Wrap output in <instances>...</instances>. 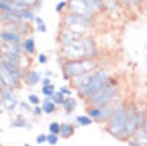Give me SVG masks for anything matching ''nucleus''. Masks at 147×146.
I'll list each match as a JSON object with an SVG mask.
<instances>
[{
    "label": "nucleus",
    "mask_w": 147,
    "mask_h": 146,
    "mask_svg": "<svg viewBox=\"0 0 147 146\" xmlns=\"http://www.w3.org/2000/svg\"><path fill=\"white\" fill-rule=\"evenodd\" d=\"M108 79L109 76L105 71H97L89 77V79L86 81H84V83H82V85L79 89L80 94L82 96L89 97V96L99 92L101 89H103L107 85Z\"/></svg>",
    "instance_id": "f257e3e1"
},
{
    "label": "nucleus",
    "mask_w": 147,
    "mask_h": 146,
    "mask_svg": "<svg viewBox=\"0 0 147 146\" xmlns=\"http://www.w3.org/2000/svg\"><path fill=\"white\" fill-rule=\"evenodd\" d=\"M97 68V64L92 59L84 58L82 60L69 61L64 66V73L67 77H78L82 76L87 73H90Z\"/></svg>",
    "instance_id": "f03ea898"
},
{
    "label": "nucleus",
    "mask_w": 147,
    "mask_h": 146,
    "mask_svg": "<svg viewBox=\"0 0 147 146\" xmlns=\"http://www.w3.org/2000/svg\"><path fill=\"white\" fill-rule=\"evenodd\" d=\"M125 118H127V110L123 105H120L117 108H115L112 115L110 116L109 131L118 137H122Z\"/></svg>",
    "instance_id": "7ed1b4c3"
},
{
    "label": "nucleus",
    "mask_w": 147,
    "mask_h": 146,
    "mask_svg": "<svg viewBox=\"0 0 147 146\" xmlns=\"http://www.w3.org/2000/svg\"><path fill=\"white\" fill-rule=\"evenodd\" d=\"M116 93H117V89H116L115 86L106 85L99 92L89 96V100H90V103L94 107H102V106L111 102L113 98L115 97Z\"/></svg>",
    "instance_id": "20e7f679"
},
{
    "label": "nucleus",
    "mask_w": 147,
    "mask_h": 146,
    "mask_svg": "<svg viewBox=\"0 0 147 146\" xmlns=\"http://www.w3.org/2000/svg\"><path fill=\"white\" fill-rule=\"evenodd\" d=\"M91 21L87 20L84 17L77 14H68L65 17V24L69 28V30H73L75 32H82V30L87 29L89 27V24Z\"/></svg>",
    "instance_id": "39448f33"
},
{
    "label": "nucleus",
    "mask_w": 147,
    "mask_h": 146,
    "mask_svg": "<svg viewBox=\"0 0 147 146\" xmlns=\"http://www.w3.org/2000/svg\"><path fill=\"white\" fill-rule=\"evenodd\" d=\"M137 129V123H136V113L134 112V108L129 107L127 109V118H125V123L124 129H123L122 137H127L131 135Z\"/></svg>",
    "instance_id": "423d86ee"
},
{
    "label": "nucleus",
    "mask_w": 147,
    "mask_h": 146,
    "mask_svg": "<svg viewBox=\"0 0 147 146\" xmlns=\"http://www.w3.org/2000/svg\"><path fill=\"white\" fill-rule=\"evenodd\" d=\"M0 77L7 85L15 86L21 79V72H10L0 61Z\"/></svg>",
    "instance_id": "0eeeda50"
},
{
    "label": "nucleus",
    "mask_w": 147,
    "mask_h": 146,
    "mask_svg": "<svg viewBox=\"0 0 147 146\" xmlns=\"http://www.w3.org/2000/svg\"><path fill=\"white\" fill-rule=\"evenodd\" d=\"M69 7L73 14H77L87 20L91 21L93 17V13L86 7V5L82 2V0H71L69 2Z\"/></svg>",
    "instance_id": "6e6552de"
},
{
    "label": "nucleus",
    "mask_w": 147,
    "mask_h": 146,
    "mask_svg": "<svg viewBox=\"0 0 147 146\" xmlns=\"http://www.w3.org/2000/svg\"><path fill=\"white\" fill-rule=\"evenodd\" d=\"M19 42H7L6 44H4L2 47L3 53H9V54H15V55H19L23 53L24 49L23 46L19 45Z\"/></svg>",
    "instance_id": "1a4fd4ad"
},
{
    "label": "nucleus",
    "mask_w": 147,
    "mask_h": 146,
    "mask_svg": "<svg viewBox=\"0 0 147 146\" xmlns=\"http://www.w3.org/2000/svg\"><path fill=\"white\" fill-rule=\"evenodd\" d=\"M1 96H2L3 104L6 107V109L13 110L14 108H15L16 104H17V100H16V98L13 97L11 91L10 90H5Z\"/></svg>",
    "instance_id": "9d476101"
},
{
    "label": "nucleus",
    "mask_w": 147,
    "mask_h": 146,
    "mask_svg": "<svg viewBox=\"0 0 147 146\" xmlns=\"http://www.w3.org/2000/svg\"><path fill=\"white\" fill-rule=\"evenodd\" d=\"M1 18L6 22H10L12 24H19L22 21V18L20 17V15L18 13H15V12H5L1 16Z\"/></svg>",
    "instance_id": "9b49d317"
},
{
    "label": "nucleus",
    "mask_w": 147,
    "mask_h": 146,
    "mask_svg": "<svg viewBox=\"0 0 147 146\" xmlns=\"http://www.w3.org/2000/svg\"><path fill=\"white\" fill-rule=\"evenodd\" d=\"M0 38L3 39L6 42H20L21 37L20 35L17 34H14V32H4L0 34Z\"/></svg>",
    "instance_id": "f8f14e48"
},
{
    "label": "nucleus",
    "mask_w": 147,
    "mask_h": 146,
    "mask_svg": "<svg viewBox=\"0 0 147 146\" xmlns=\"http://www.w3.org/2000/svg\"><path fill=\"white\" fill-rule=\"evenodd\" d=\"M3 62L10 63V64L19 66V62H20V56L15 55V54H9V53H3L2 55V60Z\"/></svg>",
    "instance_id": "ddd939ff"
},
{
    "label": "nucleus",
    "mask_w": 147,
    "mask_h": 146,
    "mask_svg": "<svg viewBox=\"0 0 147 146\" xmlns=\"http://www.w3.org/2000/svg\"><path fill=\"white\" fill-rule=\"evenodd\" d=\"M60 133L64 138H68L74 133V129L70 124H61L60 128Z\"/></svg>",
    "instance_id": "4468645a"
},
{
    "label": "nucleus",
    "mask_w": 147,
    "mask_h": 146,
    "mask_svg": "<svg viewBox=\"0 0 147 146\" xmlns=\"http://www.w3.org/2000/svg\"><path fill=\"white\" fill-rule=\"evenodd\" d=\"M39 81H40V75L38 73L30 72V74L28 75L27 81L28 84H30V85H34V84H36L37 82H39Z\"/></svg>",
    "instance_id": "2eb2a0df"
},
{
    "label": "nucleus",
    "mask_w": 147,
    "mask_h": 146,
    "mask_svg": "<svg viewBox=\"0 0 147 146\" xmlns=\"http://www.w3.org/2000/svg\"><path fill=\"white\" fill-rule=\"evenodd\" d=\"M63 105H64V108H65L67 111H73L76 108V106H77V102H76V100L74 99V98L69 97L67 99L64 100Z\"/></svg>",
    "instance_id": "dca6fc26"
},
{
    "label": "nucleus",
    "mask_w": 147,
    "mask_h": 146,
    "mask_svg": "<svg viewBox=\"0 0 147 146\" xmlns=\"http://www.w3.org/2000/svg\"><path fill=\"white\" fill-rule=\"evenodd\" d=\"M55 89H54V85H52V84H44L43 86H42V93H43L44 96H46V97H51L52 95H53L54 93H55Z\"/></svg>",
    "instance_id": "f3484780"
},
{
    "label": "nucleus",
    "mask_w": 147,
    "mask_h": 146,
    "mask_svg": "<svg viewBox=\"0 0 147 146\" xmlns=\"http://www.w3.org/2000/svg\"><path fill=\"white\" fill-rule=\"evenodd\" d=\"M25 49L28 51V53H30V54H34V51H35V43H34V38L30 37V38H28L27 40L25 41Z\"/></svg>",
    "instance_id": "a211bd4d"
},
{
    "label": "nucleus",
    "mask_w": 147,
    "mask_h": 146,
    "mask_svg": "<svg viewBox=\"0 0 147 146\" xmlns=\"http://www.w3.org/2000/svg\"><path fill=\"white\" fill-rule=\"evenodd\" d=\"M55 110V104L53 102H50L49 100L44 101L43 105H42V111L45 112L46 114H51Z\"/></svg>",
    "instance_id": "6ab92c4d"
},
{
    "label": "nucleus",
    "mask_w": 147,
    "mask_h": 146,
    "mask_svg": "<svg viewBox=\"0 0 147 146\" xmlns=\"http://www.w3.org/2000/svg\"><path fill=\"white\" fill-rule=\"evenodd\" d=\"M64 95L65 94L62 93L61 91H57V92H55L51 96V98L55 104H63L64 100H65V96Z\"/></svg>",
    "instance_id": "aec40b11"
},
{
    "label": "nucleus",
    "mask_w": 147,
    "mask_h": 146,
    "mask_svg": "<svg viewBox=\"0 0 147 146\" xmlns=\"http://www.w3.org/2000/svg\"><path fill=\"white\" fill-rule=\"evenodd\" d=\"M35 23H36V28H37V30H38V32H47L45 23H44V21L42 20L41 18L40 17L35 18Z\"/></svg>",
    "instance_id": "412c9836"
},
{
    "label": "nucleus",
    "mask_w": 147,
    "mask_h": 146,
    "mask_svg": "<svg viewBox=\"0 0 147 146\" xmlns=\"http://www.w3.org/2000/svg\"><path fill=\"white\" fill-rule=\"evenodd\" d=\"M77 121H78V123L80 124H82V126H89V124L92 123L90 118H88L86 116H79L77 118Z\"/></svg>",
    "instance_id": "4be33fe9"
},
{
    "label": "nucleus",
    "mask_w": 147,
    "mask_h": 146,
    "mask_svg": "<svg viewBox=\"0 0 147 146\" xmlns=\"http://www.w3.org/2000/svg\"><path fill=\"white\" fill-rule=\"evenodd\" d=\"M19 15H20V17L21 18H25V19H28V20H30V21H32V20H34V15L32 13V12H30V11H28V10H23V11H20L19 12Z\"/></svg>",
    "instance_id": "5701e85b"
},
{
    "label": "nucleus",
    "mask_w": 147,
    "mask_h": 146,
    "mask_svg": "<svg viewBox=\"0 0 147 146\" xmlns=\"http://www.w3.org/2000/svg\"><path fill=\"white\" fill-rule=\"evenodd\" d=\"M12 1L16 2V3L20 4V5L28 7V6H30V5H32V4H34L35 2H36V0H12Z\"/></svg>",
    "instance_id": "b1692460"
},
{
    "label": "nucleus",
    "mask_w": 147,
    "mask_h": 146,
    "mask_svg": "<svg viewBox=\"0 0 147 146\" xmlns=\"http://www.w3.org/2000/svg\"><path fill=\"white\" fill-rule=\"evenodd\" d=\"M60 128L61 126L58 123H52L49 126V131H51V133H54V135H58L60 133Z\"/></svg>",
    "instance_id": "393cba45"
},
{
    "label": "nucleus",
    "mask_w": 147,
    "mask_h": 146,
    "mask_svg": "<svg viewBox=\"0 0 147 146\" xmlns=\"http://www.w3.org/2000/svg\"><path fill=\"white\" fill-rule=\"evenodd\" d=\"M47 142L51 145H55L58 142V136H57V135H54V133L47 135Z\"/></svg>",
    "instance_id": "a878e982"
},
{
    "label": "nucleus",
    "mask_w": 147,
    "mask_h": 146,
    "mask_svg": "<svg viewBox=\"0 0 147 146\" xmlns=\"http://www.w3.org/2000/svg\"><path fill=\"white\" fill-rule=\"evenodd\" d=\"M144 121H145V119H144L143 113H142V112L136 113V123H137V126H143Z\"/></svg>",
    "instance_id": "bb28decb"
},
{
    "label": "nucleus",
    "mask_w": 147,
    "mask_h": 146,
    "mask_svg": "<svg viewBox=\"0 0 147 146\" xmlns=\"http://www.w3.org/2000/svg\"><path fill=\"white\" fill-rule=\"evenodd\" d=\"M28 101H30V103H32V104H38L39 103V98L37 97L36 95H34V94H30V95H28Z\"/></svg>",
    "instance_id": "cd10ccee"
},
{
    "label": "nucleus",
    "mask_w": 147,
    "mask_h": 146,
    "mask_svg": "<svg viewBox=\"0 0 147 146\" xmlns=\"http://www.w3.org/2000/svg\"><path fill=\"white\" fill-rule=\"evenodd\" d=\"M45 141H47V136L45 135H39L36 136V142L38 143V144H41V143L45 142Z\"/></svg>",
    "instance_id": "c85d7f7f"
},
{
    "label": "nucleus",
    "mask_w": 147,
    "mask_h": 146,
    "mask_svg": "<svg viewBox=\"0 0 147 146\" xmlns=\"http://www.w3.org/2000/svg\"><path fill=\"white\" fill-rule=\"evenodd\" d=\"M66 2L65 1H62V2H59L58 4L56 5V11L57 12H61L63 10L64 8H65V6H66Z\"/></svg>",
    "instance_id": "c756f323"
},
{
    "label": "nucleus",
    "mask_w": 147,
    "mask_h": 146,
    "mask_svg": "<svg viewBox=\"0 0 147 146\" xmlns=\"http://www.w3.org/2000/svg\"><path fill=\"white\" fill-rule=\"evenodd\" d=\"M26 123L21 119H17L15 122L13 123V126H25Z\"/></svg>",
    "instance_id": "7c9ffc66"
},
{
    "label": "nucleus",
    "mask_w": 147,
    "mask_h": 146,
    "mask_svg": "<svg viewBox=\"0 0 147 146\" xmlns=\"http://www.w3.org/2000/svg\"><path fill=\"white\" fill-rule=\"evenodd\" d=\"M38 62L40 64H45L47 62V57L46 55H44V54H39L38 56Z\"/></svg>",
    "instance_id": "2f4dec72"
},
{
    "label": "nucleus",
    "mask_w": 147,
    "mask_h": 146,
    "mask_svg": "<svg viewBox=\"0 0 147 146\" xmlns=\"http://www.w3.org/2000/svg\"><path fill=\"white\" fill-rule=\"evenodd\" d=\"M60 91L62 93H64V94H68V95H70V94L72 93V92H71L70 89H68L67 87H65V86H64V87H62V88H60Z\"/></svg>",
    "instance_id": "473e14b6"
},
{
    "label": "nucleus",
    "mask_w": 147,
    "mask_h": 146,
    "mask_svg": "<svg viewBox=\"0 0 147 146\" xmlns=\"http://www.w3.org/2000/svg\"><path fill=\"white\" fill-rule=\"evenodd\" d=\"M143 126H144V128H145V133H147V117L145 118V121H144Z\"/></svg>",
    "instance_id": "72a5a7b5"
},
{
    "label": "nucleus",
    "mask_w": 147,
    "mask_h": 146,
    "mask_svg": "<svg viewBox=\"0 0 147 146\" xmlns=\"http://www.w3.org/2000/svg\"><path fill=\"white\" fill-rule=\"evenodd\" d=\"M5 85H6V84L4 83L3 81L1 79V77H0V88H3V86H5Z\"/></svg>",
    "instance_id": "f704fd0d"
},
{
    "label": "nucleus",
    "mask_w": 147,
    "mask_h": 146,
    "mask_svg": "<svg viewBox=\"0 0 147 146\" xmlns=\"http://www.w3.org/2000/svg\"><path fill=\"white\" fill-rule=\"evenodd\" d=\"M35 114H37V115H40V113H41V111H40V110H41V109H40V108H38V107H37V108H35Z\"/></svg>",
    "instance_id": "c9c22d12"
},
{
    "label": "nucleus",
    "mask_w": 147,
    "mask_h": 146,
    "mask_svg": "<svg viewBox=\"0 0 147 146\" xmlns=\"http://www.w3.org/2000/svg\"><path fill=\"white\" fill-rule=\"evenodd\" d=\"M49 83H50V81H49L47 77L45 79H43V85H44V84H49Z\"/></svg>",
    "instance_id": "e433bc0d"
},
{
    "label": "nucleus",
    "mask_w": 147,
    "mask_h": 146,
    "mask_svg": "<svg viewBox=\"0 0 147 146\" xmlns=\"http://www.w3.org/2000/svg\"><path fill=\"white\" fill-rule=\"evenodd\" d=\"M129 146H140L138 143H136V142H130V143H129Z\"/></svg>",
    "instance_id": "4c0bfd02"
},
{
    "label": "nucleus",
    "mask_w": 147,
    "mask_h": 146,
    "mask_svg": "<svg viewBox=\"0 0 147 146\" xmlns=\"http://www.w3.org/2000/svg\"><path fill=\"white\" fill-rule=\"evenodd\" d=\"M10 1V0H0V2H8Z\"/></svg>",
    "instance_id": "58836bf2"
},
{
    "label": "nucleus",
    "mask_w": 147,
    "mask_h": 146,
    "mask_svg": "<svg viewBox=\"0 0 147 146\" xmlns=\"http://www.w3.org/2000/svg\"><path fill=\"white\" fill-rule=\"evenodd\" d=\"M25 146H32V145H30V144H25Z\"/></svg>",
    "instance_id": "ea45409f"
}]
</instances>
